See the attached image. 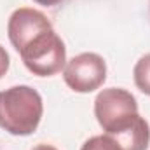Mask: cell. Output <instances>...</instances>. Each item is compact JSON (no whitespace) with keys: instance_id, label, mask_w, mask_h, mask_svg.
<instances>
[{"instance_id":"9","label":"cell","mask_w":150,"mask_h":150,"mask_svg":"<svg viewBox=\"0 0 150 150\" xmlns=\"http://www.w3.org/2000/svg\"><path fill=\"white\" fill-rule=\"evenodd\" d=\"M9 65H11L9 54H7L5 47H2V45H0V79L7 74V70H9Z\"/></svg>"},{"instance_id":"4","label":"cell","mask_w":150,"mask_h":150,"mask_svg":"<svg viewBox=\"0 0 150 150\" xmlns=\"http://www.w3.org/2000/svg\"><path fill=\"white\" fill-rule=\"evenodd\" d=\"M63 79L75 93H93L100 89L107 79V63L96 52L77 54L67 63Z\"/></svg>"},{"instance_id":"5","label":"cell","mask_w":150,"mask_h":150,"mask_svg":"<svg viewBox=\"0 0 150 150\" xmlns=\"http://www.w3.org/2000/svg\"><path fill=\"white\" fill-rule=\"evenodd\" d=\"M51 28L52 25L44 12L32 9V7H19L9 18L7 35H9L11 44L14 45V49L19 51L30 38H33L35 35L45 30H51Z\"/></svg>"},{"instance_id":"1","label":"cell","mask_w":150,"mask_h":150,"mask_svg":"<svg viewBox=\"0 0 150 150\" xmlns=\"http://www.w3.org/2000/svg\"><path fill=\"white\" fill-rule=\"evenodd\" d=\"M44 113V103L30 86H14L0 91V127L14 136L35 133Z\"/></svg>"},{"instance_id":"11","label":"cell","mask_w":150,"mask_h":150,"mask_svg":"<svg viewBox=\"0 0 150 150\" xmlns=\"http://www.w3.org/2000/svg\"><path fill=\"white\" fill-rule=\"evenodd\" d=\"M32 150H58L56 147H52V145H47V143H40L37 147H33Z\"/></svg>"},{"instance_id":"7","label":"cell","mask_w":150,"mask_h":150,"mask_svg":"<svg viewBox=\"0 0 150 150\" xmlns=\"http://www.w3.org/2000/svg\"><path fill=\"white\" fill-rule=\"evenodd\" d=\"M133 77H134L136 87L143 94L150 96V52L138 59V63L134 65V70H133Z\"/></svg>"},{"instance_id":"8","label":"cell","mask_w":150,"mask_h":150,"mask_svg":"<svg viewBox=\"0 0 150 150\" xmlns=\"http://www.w3.org/2000/svg\"><path fill=\"white\" fill-rule=\"evenodd\" d=\"M80 150H122V147L117 143V140L112 138L110 134H98L89 138Z\"/></svg>"},{"instance_id":"10","label":"cell","mask_w":150,"mask_h":150,"mask_svg":"<svg viewBox=\"0 0 150 150\" xmlns=\"http://www.w3.org/2000/svg\"><path fill=\"white\" fill-rule=\"evenodd\" d=\"M33 2H37L38 5H44V7H54V5L61 4L63 0H33Z\"/></svg>"},{"instance_id":"6","label":"cell","mask_w":150,"mask_h":150,"mask_svg":"<svg viewBox=\"0 0 150 150\" xmlns=\"http://www.w3.org/2000/svg\"><path fill=\"white\" fill-rule=\"evenodd\" d=\"M117 140V143L122 147V150H147L150 143V127L149 122L138 115L129 126L120 129L119 133L110 134Z\"/></svg>"},{"instance_id":"3","label":"cell","mask_w":150,"mask_h":150,"mask_svg":"<svg viewBox=\"0 0 150 150\" xmlns=\"http://www.w3.org/2000/svg\"><path fill=\"white\" fill-rule=\"evenodd\" d=\"M94 115L107 134H115L129 126L140 113L136 98L129 91L122 87H108L96 96Z\"/></svg>"},{"instance_id":"2","label":"cell","mask_w":150,"mask_h":150,"mask_svg":"<svg viewBox=\"0 0 150 150\" xmlns=\"http://www.w3.org/2000/svg\"><path fill=\"white\" fill-rule=\"evenodd\" d=\"M25 67L38 77L59 74L67 61V47L54 28L30 38L19 51Z\"/></svg>"}]
</instances>
